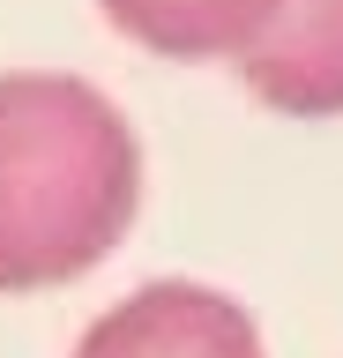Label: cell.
Here are the masks:
<instances>
[{"label": "cell", "mask_w": 343, "mask_h": 358, "mask_svg": "<svg viewBox=\"0 0 343 358\" xmlns=\"http://www.w3.org/2000/svg\"><path fill=\"white\" fill-rule=\"evenodd\" d=\"M142 150L75 75H0V291H45L127 239Z\"/></svg>", "instance_id": "1"}, {"label": "cell", "mask_w": 343, "mask_h": 358, "mask_svg": "<svg viewBox=\"0 0 343 358\" xmlns=\"http://www.w3.org/2000/svg\"><path fill=\"white\" fill-rule=\"evenodd\" d=\"M75 358H261L247 306L209 284H142L97 313Z\"/></svg>", "instance_id": "2"}, {"label": "cell", "mask_w": 343, "mask_h": 358, "mask_svg": "<svg viewBox=\"0 0 343 358\" xmlns=\"http://www.w3.org/2000/svg\"><path fill=\"white\" fill-rule=\"evenodd\" d=\"M239 75L276 112L336 120L343 112V0H276L269 30L239 52Z\"/></svg>", "instance_id": "3"}, {"label": "cell", "mask_w": 343, "mask_h": 358, "mask_svg": "<svg viewBox=\"0 0 343 358\" xmlns=\"http://www.w3.org/2000/svg\"><path fill=\"white\" fill-rule=\"evenodd\" d=\"M105 15L164 60H209V52H247L269 30L276 0H105Z\"/></svg>", "instance_id": "4"}]
</instances>
